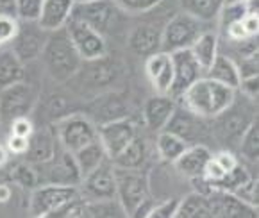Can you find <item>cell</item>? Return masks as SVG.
Wrapping results in <instances>:
<instances>
[{"label": "cell", "instance_id": "1", "mask_svg": "<svg viewBox=\"0 0 259 218\" xmlns=\"http://www.w3.org/2000/svg\"><path fill=\"white\" fill-rule=\"evenodd\" d=\"M234 97H236V90L202 75L183 93L179 102L202 118H214L225 107L233 104Z\"/></svg>", "mask_w": 259, "mask_h": 218}, {"label": "cell", "instance_id": "2", "mask_svg": "<svg viewBox=\"0 0 259 218\" xmlns=\"http://www.w3.org/2000/svg\"><path fill=\"white\" fill-rule=\"evenodd\" d=\"M39 58L45 63L50 77L61 84L72 79L84 63L73 47L72 39H70L66 27L49 32V38H47V43Z\"/></svg>", "mask_w": 259, "mask_h": 218}, {"label": "cell", "instance_id": "3", "mask_svg": "<svg viewBox=\"0 0 259 218\" xmlns=\"http://www.w3.org/2000/svg\"><path fill=\"white\" fill-rule=\"evenodd\" d=\"M254 104V100L247 99V97H243V102L240 104L236 97H234L231 106L225 107L220 115L211 118L213 120V130L222 143L234 145V143L240 142L247 127L257 118Z\"/></svg>", "mask_w": 259, "mask_h": 218}, {"label": "cell", "instance_id": "4", "mask_svg": "<svg viewBox=\"0 0 259 218\" xmlns=\"http://www.w3.org/2000/svg\"><path fill=\"white\" fill-rule=\"evenodd\" d=\"M39 92L34 84L18 80L0 90V123L9 127V123L20 116H29L38 104Z\"/></svg>", "mask_w": 259, "mask_h": 218}, {"label": "cell", "instance_id": "5", "mask_svg": "<svg viewBox=\"0 0 259 218\" xmlns=\"http://www.w3.org/2000/svg\"><path fill=\"white\" fill-rule=\"evenodd\" d=\"M116 177V200L122 206L125 216H133L140 204L150 199L149 176L141 170H125L114 166Z\"/></svg>", "mask_w": 259, "mask_h": 218}, {"label": "cell", "instance_id": "6", "mask_svg": "<svg viewBox=\"0 0 259 218\" xmlns=\"http://www.w3.org/2000/svg\"><path fill=\"white\" fill-rule=\"evenodd\" d=\"M39 184H65V186H79L82 176L79 172V166L75 163V157L70 150L63 149L57 143L54 156L45 163H38Z\"/></svg>", "mask_w": 259, "mask_h": 218}, {"label": "cell", "instance_id": "7", "mask_svg": "<svg viewBox=\"0 0 259 218\" xmlns=\"http://www.w3.org/2000/svg\"><path fill=\"white\" fill-rule=\"evenodd\" d=\"M206 31L204 22L193 18L188 13H179L164 25L161 32V50L171 54L176 50L190 49L193 41Z\"/></svg>", "mask_w": 259, "mask_h": 218}, {"label": "cell", "instance_id": "8", "mask_svg": "<svg viewBox=\"0 0 259 218\" xmlns=\"http://www.w3.org/2000/svg\"><path fill=\"white\" fill-rule=\"evenodd\" d=\"M56 138L63 149L75 152L99 138V134H97V125L92 122V118H88L86 115H79V113H70L57 120Z\"/></svg>", "mask_w": 259, "mask_h": 218}, {"label": "cell", "instance_id": "9", "mask_svg": "<svg viewBox=\"0 0 259 218\" xmlns=\"http://www.w3.org/2000/svg\"><path fill=\"white\" fill-rule=\"evenodd\" d=\"M79 186L65 184H39L32 190L29 211L32 216H54L66 202L79 195Z\"/></svg>", "mask_w": 259, "mask_h": 218}, {"label": "cell", "instance_id": "10", "mask_svg": "<svg viewBox=\"0 0 259 218\" xmlns=\"http://www.w3.org/2000/svg\"><path fill=\"white\" fill-rule=\"evenodd\" d=\"M66 31L72 39L73 47L79 52V56L82 58L84 63L95 61L106 56V39L104 34H100L99 31H95L93 27H90L86 22L70 16V20L66 22Z\"/></svg>", "mask_w": 259, "mask_h": 218}, {"label": "cell", "instance_id": "11", "mask_svg": "<svg viewBox=\"0 0 259 218\" xmlns=\"http://www.w3.org/2000/svg\"><path fill=\"white\" fill-rule=\"evenodd\" d=\"M49 38V32L38 25V22H23L20 20L18 32H16L15 39L11 41L13 52L20 61L31 63L38 59L43 52V47Z\"/></svg>", "mask_w": 259, "mask_h": 218}, {"label": "cell", "instance_id": "12", "mask_svg": "<svg viewBox=\"0 0 259 218\" xmlns=\"http://www.w3.org/2000/svg\"><path fill=\"white\" fill-rule=\"evenodd\" d=\"M79 192L90 200L116 199V177H114V165L111 163V159H106L102 165L82 177Z\"/></svg>", "mask_w": 259, "mask_h": 218}, {"label": "cell", "instance_id": "13", "mask_svg": "<svg viewBox=\"0 0 259 218\" xmlns=\"http://www.w3.org/2000/svg\"><path fill=\"white\" fill-rule=\"evenodd\" d=\"M170 56H171V63H174V80H171V88L168 92V95L179 102L183 93L193 84L195 80L204 75V70L200 68V65L193 58V54H191L190 49L176 50Z\"/></svg>", "mask_w": 259, "mask_h": 218}, {"label": "cell", "instance_id": "14", "mask_svg": "<svg viewBox=\"0 0 259 218\" xmlns=\"http://www.w3.org/2000/svg\"><path fill=\"white\" fill-rule=\"evenodd\" d=\"M118 11L120 9L114 6L113 0H92V2L73 4L72 16L86 22L100 34H106L116 22Z\"/></svg>", "mask_w": 259, "mask_h": 218}, {"label": "cell", "instance_id": "15", "mask_svg": "<svg viewBox=\"0 0 259 218\" xmlns=\"http://www.w3.org/2000/svg\"><path fill=\"white\" fill-rule=\"evenodd\" d=\"M206 197L209 218H257V207L248 206L233 192L213 188Z\"/></svg>", "mask_w": 259, "mask_h": 218}, {"label": "cell", "instance_id": "16", "mask_svg": "<svg viewBox=\"0 0 259 218\" xmlns=\"http://www.w3.org/2000/svg\"><path fill=\"white\" fill-rule=\"evenodd\" d=\"M97 134L106 150L107 157L113 159L116 154H120L136 136V125L127 118L113 120V122L100 123L97 125Z\"/></svg>", "mask_w": 259, "mask_h": 218}, {"label": "cell", "instance_id": "17", "mask_svg": "<svg viewBox=\"0 0 259 218\" xmlns=\"http://www.w3.org/2000/svg\"><path fill=\"white\" fill-rule=\"evenodd\" d=\"M202 120H204L202 116L191 113L183 104H181V106L177 104L176 111H174V115L168 120L166 127H164L163 130H170V133L177 134L179 138H183L184 142L190 145V143H193V142H198L200 136H202L204 129H206Z\"/></svg>", "mask_w": 259, "mask_h": 218}, {"label": "cell", "instance_id": "18", "mask_svg": "<svg viewBox=\"0 0 259 218\" xmlns=\"http://www.w3.org/2000/svg\"><path fill=\"white\" fill-rule=\"evenodd\" d=\"M145 72L156 93L168 95L174 80V63L170 54L164 50H157L152 56H149L145 63Z\"/></svg>", "mask_w": 259, "mask_h": 218}, {"label": "cell", "instance_id": "19", "mask_svg": "<svg viewBox=\"0 0 259 218\" xmlns=\"http://www.w3.org/2000/svg\"><path fill=\"white\" fill-rule=\"evenodd\" d=\"M92 122L95 125L113 122V120L127 118L129 116V104L118 93H107V95L97 97L90 106Z\"/></svg>", "mask_w": 259, "mask_h": 218}, {"label": "cell", "instance_id": "20", "mask_svg": "<svg viewBox=\"0 0 259 218\" xmlns=\"http://www.w3.org/2000/svg\"><path fill=\"white\" fill-rule=\"evenodd\" d=\"M177 100L171 99L170 95H159L156 93L154 97H150L143 106V122L150 130H163L166 127L168 120L171 118L174 111L177 107Z\"/></svg>", "mask_w": 259, "mask_h": 218}, {"label": "cell", "instance_id": "21", "mask_svg": "<svg viewBox=\"0 0 259 218\" xmlns=\"http://www.w3.org/2000/svg\"><path fill=\"white\" fill-rule=\"evenodd\" d=\"M211 157H213V154L206 145L193 143V145L186 147V150L174 161V165L179 170V173H183L188 179H193V177L204 176V170H206V165L209 163Z\"/></svg>", "mask_w": 259, "mask_h": 218}, {"label": "cell", "instance_id": "22", "mask_svg": "<svg viewBox=\"0 0 259 218\" xmlns=\"http://www.w3.org/2000/svg\"><path fill=\"white\" fill-rule=\"evenodd\" d=\"M73 0H43L41 13L38 16V25L47 32L56 31L66 25L72 16Z\"/></svg>", "mask_w": 259, "mask_h": 218}, {"label": "cell", "instance_id": "23", "mask_svg": "<svg viewBox=\"0 0 259 218\" xmlns=\"http://www.w3.org/2000/svg\"><path fill=\"white\" fill-rule=\"evenodd\" d=\"M129 49L136 56L149 58L154 52L161 50V32L150 23H140L129 34Z\"/></svg>", "mask_w": 259, "mask_h": 218}, {"label": "cell", "instance_id": "24", "mask_svg": "<svg viewBox=\"0 0 259 218\" xmlns=\"http://www.w3.org/2000/svg\"><path fill=\"white\" fill-rule=\"evenodd\" d=\"M57 147V138L56 134H52L50 130H36L31 134L29 138V147H27V159L31 161L32 165H38V163H45L50 157L54 156V150Z\"/></svg>", "mask_w": 259, "mask_h": 218}, {"label": "cell", "instance_id": "25", "mask_svg": "<svg viewBox=\"0 0 259 218\" xmlns=\"http://www.w3.org/2000/svg\"><path fill=\"white\" fill-rule=\"evenodd\" d=\"M204 75L233 90H238V84H240V79H241L238 65L231 58L224 56V54H218Z\"/></svg>", "mask_w": 259, "mask_h": 218}, {"label": "cell", "instance_id": "26", "mask_svg": "<svg viewBox=\"0 0 259 218\" xmlns=\"http://www.w3.org/2000/svg\"><path fill=\"white\" fill-rule=\"evenodd\" d=\"M147 154H149V150H147L145 140L140 138L136 134L133 142H131L122 152L116 154V156L111 159V163H113L114 166H118V168L141 170V166H143V163H145V159H147Z\"/></svg>", "mask_w": 259, "mask_h": 218}, {"label": "cell", "instance_id": "27", "mask_svg": "<svg viewBox=\"0 0 259 218\" xmlns=\"http://www.w3.org/2000/svg\"><path fill=\"white\" fill-rule=\"evenodd\" d=\"M190 50L193 54V58L197 59V63L200 65V68L206 73V70L209 68L211 63L218 56V34L213 31H204L193 41Z\"/></svg>", "mask_w": 259, "mask_h": 218}, {"label": "cell", "instance_id": "28", "mask_svg": "<svg viewBox=\"0 0 259 218\" xmlns=\"http://www.w3.org/2000/svg\"><path fill=\"white\" fill-rule=\"evenodd\" d=\"M72 154H73V157H75V163H77V166H79V172L82 177L88 176V173L92 172V170H95L99 165H102L106 159H109L99 138L93 140L92 143L84 145L82 149L75 150V152H72Z\"/></svg>", "mask_w": 259, "mask_h": 218}, {"label": "cell", "instance_id": "29", "mask_svg": "<svg viewBox=\"0 0 259 218\" xmlns=\"http://www.w3.org/2000/svg\"><path fill=\"white\" fill-rule=\"evenodd\" d=\"M227 0H179L184 13L191 15L193 18L207 23L220 16Z\"/></svg>", "mask_w": 259, "mask_h": 218}, {"label": "cell", "instance_id": "30", "mask_svg": "<svg viewBox=\"0 0 259 218\" xmlns=\"http://www.w3.org/2000/svg\"><path fill=\"white\" fill-rule=\"evenodd\" d=\"M25 70L23 63L15 56L13 50H0V90L23 80Z\"/></svg>", "mask_w": 259, "mask_h": 218}, {"label": "cell", "instance_id": "31", "mask_svg": "<svg viewBox=\"0 0 259 218\" xmlns=\"http://www.w3.org/2000/svg\"><path fill=\"white\" fill-rule=\"evenodd\" d=\"M188 143L183 138H179L177 134L170 133V130H159L156 140V150L159 157L166 163H174L181 154L186 150Z\"/></svg>", "mask_w": 259, "mask_h": 218}, {"label": "cell", "instance_id": "32", "mask_svg": "<svg viewBox=\"0 0 259 218\" xmlns=\"http://www.w3.org/2000/svg\"><path fill=\"white\" fill-rule=\"evenodd\" d=\"M176 218H209L207 197L198 192H191L184 199H179Z\"/></svg>", "mask_w": 259, "mask_h": 218}, {"label": "cell", "instance_id": "33", "mask_svg": "<svg viewBox=\"0 0 259 218\" xmlns=\"http://www.w3.org/2000/svg\"><path fill=\"white\" fill-rule=\"evenodd\" d=\"M240 152L243 154L245 159L255 163L259 157V127H257V118L247 127V130L243 133V136L238 142Z\"/></svg>", "mask_w": 259, "mask_h": 218}, {"label": "cell", "instance_id": "34", "mask_svg": "<svg viewBox=\"0 0 259 218\" xmlns=\"http://www.w3.org/2000/svg\"><path fill=\"white\" fill-rule=\"evenodd\" d=\"M248 179H250V173H248L247 170L238 163L231 172L225 173L224 179H222L214 188H218V190H225V192H234V190H238L241 184L247 183Z\"/></svg>", "mask_w": 259, "mask_h": 218}, {"label": "cell", "instance_id": "35", "mask_svg": "<svg viewBox=\"0 0 259 218\" xmlns=\"http://www.w3.org/2000/svg\"><path fill=\"white\" fill-rule=\"evenodd\" d=\"M113 2L120 11L131 13V15H141V13L152 11L163 0H113Z\"/></svg>", "mask_w": 259, "mask_h": 218}, {"label": "cell", "instance_id": "36", "mask_svg": "<svg viewBox=\"0 0 259 218\" xmlns=\"http://www.w3.org/2000/svg\"><path fill=\"white\" fill-rule=\"evenodd\" d=\"M11 179L13 183L20 184L22 188H29V190H34L36 186H39L38 173L31 165H16L11 172Z\"/></svg>", "mask_w": 259, "mask_h": 218}, {"label": "cell", "instance_id": "37", "mask_svg": "<svg viewBox=\"0 0 259 218\" xmlns=\"http://www.w3.org/2000/svg\"><path fill=\"white\" fill-rule=\"evenodd\" d=\"M43 0H16V18L23 22H36L41 13Z\"/></svg>", "mask_w": 259, "mask_h": 218}, {"label": "cell", "instance_id": "38", "mask_svg": "<svg viewBox=\"0 0 259 218\" xmlns=\"http://www.w3.org/2000/svg\"><path fill=\"white\" fill-rule=\"evenodd\" d=\"M20 20L11 15H0V49H4L6 45H11L15 39L16 32H18Z\"/></svg>", "mask_w": 259, "mask_h": 218}, {"label": "cell", "instance_id": "39", "mask_svg": "<svg viewBox=\"0 0 259 218\" xmlns=\"http://www.w3.org/2000/svg\"><path fill=\"white\" fill-rule=\"evenodd\" d=\"M257 179H254V177H250V179L247 181L245 184H241L238 190H234V195L236 197H240L243 202H247L248 206H252V207H257V204H259V200H257V197H259V192H257Z\"/></svg>", "mask_w": 259, "mask_h": 218}, {"label": "cell", "instance_id": "40", "mask_svg": "<svg viewBox=\"0 0 259 218\" xmlns=\"http://www.w3.org/2000/svg\"><path fill=\"white\" fill-rule=\"evenodd\" d=\"M177 206H179V199H176V197L157 202L150 209L149 218H176Z\"/></svg>", "mask_w": 259, "mask_h": 218}, {"label": "cell", "instance_id": "41", "mask_svg": "<svg viewBox=\"0 0 259 218\" xmlns=\"http://www.w3.org/2000/svg\"><path fill=\"white\" fill-rule=\"evenodd\" d=\"M238 90H240L243 97H247V99L257 102V95H259V77H257V73H255V75L241 77L240 84H238Z\"/></svg>", "mask_w": 259, "mask_h": 218}, {"label": "cell", "instance_id": "42", "mask_svg": "<svg viewBox=\"0 0 259 218\" xmlns=\"http://www.w3.org/2000/svg\"><path fill=\"white\" fill-rule=\"evenodd\" d=\"M9 133L16 134V136H22V138H31V134L34 133V123L31 122L29 116H20L15 118L9 123Z\"/></svg>", "mask_w": 259, "mask_h": 218}, {"label": "cell", "instance_id": "43", "mask_svg": "<svg viewBox=\"0 0 259 218\" xmlns=\"http://www.w3.org/2000/svg\"><path fill=\"white\" fill-rule=\"evenodd\" d=\"M27 147H29V138H22V136H16V134H9L8 138V150L16 156H23L27 152Z\"/></svg>", "mask_w": 259, "mask_h": 218}, {"label": "cell", "instance_id": "44", "mask_svg": "<svg viewBox=\"0 0 259 218\" xmlns=\"http://www.w3.org/2000/svg\"><path fill=\"white\" fill-rule=\"evenodd\" d=\"M213 159L217 161L218 165H220L222 168L225 170V172H231V170H233L234 166L238 165L236 156H234L233 152H229V150H220L218 154H214Z\"/></svg>", "mask_w": 259, "mask_h": 218}, {"label": "cell", "instance_id": "45", "mask_svg": "<svg viewBox=\"0 0 259 218\" xmlns=\"http://www.w3.org/2000/svg\"><path fill=\"white\" fill-rule=\"evenodd\" d=\"M241 25H243L245 32L252 38H255L259 32V16L257 13H247V15L241 18Z\"/></svg>", "mask_w": 259, "mask_h": 218}, {"label": "cell", "instance_id": "46", "mask_svg": "<svg viewBox=\"0 0 259 218\" xmlns=\"http://www.w3.org/2000/svg\"><path fill=\"white\" fill-rule=\"evenodd\" d=\"M225 31H227V38L231 39V41H243V39L250 38V36L245 32L243 25H241V20L240 22H233L229 23L227 27H225Z\"/></svg>", "mask_w": 259, "mask_h": 218}, {"label": "cell", "instance_id": "47", "mask_svg": "<svg viewBox=\"0 0 259 218\" xmlns=\"http://www.w3.org/2000/svg\"><path fill=\"white\" fill-rule=\"evenodd\" d=\"M0 15L16 16V0H0Z\"/></svg>", "mask_w": 259, "mask_h": 218}, {"label": "cell", "instance_id": "48", "mask_svg": "<svg viewBox=\"0 0 259 218\" xmlns=\"http://www.w3.org/2000/svg\"><path fill=\"white\" fill-rule=\"evenodd\" d=\"M13 192H11V186L9 184H0V202H8L11 199Z\"/></svg>", "mask_w": 259, "mask_h": 218}, {"label": "cell", "instance_id": "49", "mask_svg": "<svg viewBox=\"0 0 259 218\" xmlns=\"http://www.w3.org/2000/svg\"><path fill=\"white\" fill-rule=\"evenodd\" d=\"M8 159H9V150L0 145V166H4L8 163Z\"/></svg>", "mask_w": 259, "mask_h": 218}, {"label": "cell", "instance_id": "50", "mask_svg": "<svg viewBox=\"0 0 259 218\" xmlns=\"http://www.w3.org/2000/svg\"><path fill=\"white\" fill-rule=\"evenodd\" d=\"M82 2H92V0H73V4H82Z\"/></svg>", "mask_w": 259, "mask_h": 218}, {"label": "cell", "instance_id": "51", "mask_svg": "<svg viewBox=\"0 0 259 218\" xmlns=\"http://www.w3.org/2000/svg\"><path fill=\"white\" fill-rule=\"evenodd\" d=\"M227 2H233V0H227Z\"/></svg>", "mask_w": 259, "mask_h": 218}]
</instances>
